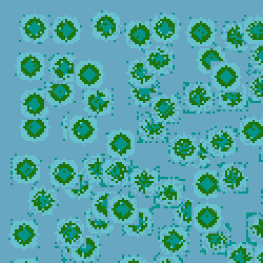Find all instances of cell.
I'll list each match as a JSON object with an SVG mask.
<instances>
[{"label": "cell", "instance_id": "17", "mask_svg": "<svg viewBox=\"0 0 263 263\" xmlns=\"http://www.w3.org/2000/svg\"><path fill=\"white\" fill-rule=\"evenodd\" d=\"M84 112L90 116H106L112 112L114 97L108 89L88 90L82 97Z\"/></svg>", "mask_w": 263, "mask_h": 263}, {"label": "cell", "instance_id": "11", "mask_svg": "<svg viewBox=\"0 0 263 263\" xmlns=\"http://www.w3.org/2000/svg\"><path fill=\"white\" fill-rule=\"evenodd\" d=\"M221 207L216 203H198L194 209L193 227L199 232H214L222 227Z\"/></svg>", "mask_w": 263, "mask_h": 263}, {"label": "cell", "instance_id": "19", "mask_svg": "<svg viewBox=\"0 0 263 263\" xmlns=\"http://www.w3.org/2000/svg\"><path fill=\"white\" fill-rule=\"evenodd\" d=\"M21 115L28 119L43 118L49 112L46 106V91L42 89L26 90L21 97Z\"/></svg>", "mask_w": 263, "mask_h": 263}, {"label": "cell", "instance_id": "53", "mask_svg": "<svg viewBox=\"0 0 263 263\" xmlns=\"http://www.w3.org/2000/svg\"><path fill=\"white\" fill-rule=\"evenodd\" d=\"M249 232L255 239L263 240V218L255 216L249 222Z\"/></svg>", "mask_w": 263, "mask_h": 263}, {"label": "cell", "instance_id": "49", "mask_svg": "<svg viewBox=\"0 0 263 263\" xmlns=\"http://www.w3.org/2000/svg\"><path fill=\"white\" fill-rule=\"evenodd\" d=\"M193 199L186 198L180 203L178 209L173 211L176 223L179 226H191L193 221Z\"/></svg>", "mask_w": 263, "mask_h": 263}, {"label": "cell", "instance_id": "51", "mask_svg": "<svg viewBox=\"0 0 263 263\" xmlns=\"http://www.w3.org/2000/svg\"><path fill=\"white\" fill-rule=\"evenodd\" d=\"M157 90L151 87H134L130 89V95L136 106L145 107L152 101V95L156 93Z\"/></svg>", "mask_w": 263, "mask_h": 263}, {"label": "cell", "instance_id": "25", "mask_svg": "<svg viewBox=\"0 0 263 263\" xmlns=\"http://www.w3.org/2000/svg\"><path fill=\"white\" fill-rule=\"evenodd\" d=\"M171 143L170 156L175 162L191 163L198 157L195 137L183 134L172 139Z\"/></svg>", "mask_w": 263, "mask_h": 263}, {"label": "cell", "instance_id": "34", "mask_svg": "<svg viewBox=\"0 0 263 263\" xmlns=\"http://www.w3.org/2000/svg\"><path fill=\"white\" fill-rule=\"evenodd\" d=\"M151 103V108L155 113V118L159 122H172L179 116L181 108L176 98L166 96L153 97Z\"/></svg>", "mask_w": 263, "mask_h": 263}, {"label": "cell", "instance_id": "10", "mask_svg": "<svg viewBox=\"0 0 263 263\" xmlns=\"http://www.w3.org/2000/svg\"><path fill=\"white\" fill-rule=\"evenodd\" d=\"M216 24L210 19H192L185 34L188 43L194 47H210L216 42Z\"/></svg>", "mask_w": 263, "mask_h": 263}, {"label": "cell", "instance_id": "41", "mask_svg": "<svg viewBox=\"0 0 263 263\" xmlns=\"http://www.w3.org/2000/svg\"><path fill=\"white\" fill-rule=\"evenodd\" d=\"M243 26L247 45H263V16L249 17Z\"/></svg>", "mask_w": 263, "mask_h": 263}, {"label": "cell", "instance_id": "23", "mask_svg": "<svg viewBox=\"0 0 263 263\" xmlns=\"http://www.w3.org/2000/svg\"><path fill=\"white\" fill-rule=\"evenodd\" d=\"M194 195L199 199L217 198L219 191V176L217 171L199 170L194 175Z\"/></svg>", "mask_w": 263, "mask_h": 263}, {"label": "cell", "instance_id": "4", "mask_svg": "<svg viewBox=\"0 0 263 263\" xmlns=\"http://www.w3.org/2000/svg\"><path fill=\"white\" fill-rule=\"evenodd\" d=\"M19 30L25 42L38 45L49 39L51 27L47 16L33 13L23 16Z\"/></svg>", "mask_w": 263, "mask_h": 263}, {"label": "cell", "instance_id": "35", "mask_svg": "<svg viewBox=\"0 0 263 263\" xmlns=\"http://www.w3.org/2000/svg\"><path fill=\"white\" fill-rule=\"evenodd\" d=\"M126 74L135 87H149L156 82V74L149 70L142 59L130 61Z\"/></svg>", "mask_w": 263, "mask_h": 263}, {"label": "cell", "instance_id": "16", "mask_svg": "<svg viewBox=\"0 0 263 263\" xmlns=\"http://www.w3.org/2000/svg\"><path fill=\"white\" fill-rule=\"evenodd\" d=\"M97 120L94 118H86L76 115L68 123L69 139L76 144H91L98 138Z\"/></svg>", "mask_w": 263, "mask_h": 263}, {"label": "cell", "instance_id": "43", "mask_svg": "<svg viewBox=\"0 0 263 263\" xmlns=\"http://www.w3.org/2000/svg\"><path fill=\"white\" fill-rule=\"evenodd\" d=\"M103 158L100 155L91 156L84 162V172L90 184H99L103 178Z\"/></svg>", "mask_w": 263, "mask_h": 263}, {"label": "cell", "instance_id": "32", "mask_svg": "<svg viewBox=\"0 0 263 263\" xmlns=\"http://www.w3.org/2000/svg\"><path fill=\"white\" fill-rule=\"evenodd\" d=\"M239 141L255 147L263 145V122L255 117L247 118L239 124Z\"/></svg>", "mask_w": 263, "mask_h": 263}, {"label": "cell", "instance_id": "31", "mask_svg": "<svg viewBox=\"0 0 263 263\" xmlns=\"http://www.w3.org/2000/svg\"><path fill=\"white\" fill-rule=\"evenodd\" d=\"M129 174V163L122 159H106L103 163V180L109 186L124 185Z\"/></svg>", "mask_w": 263, "mask_h": 263}, {"label": "cell", "instance_id": "58", "mask_svg": "<svg viewBox=\"0 0 263 263\" xmlns=\"http://www.w3.org/2000/svg\"><path fill=\"white\" fill-rule=\"evenodd\" d=\"M254 263H263V245L258 246L254 252Z\"/></svg>", "mask_w": 263, "mask_h": 263}, {"label": "cell", "instance_id": "2", "mask_svg": "<svg viewBox=\"0 0 263 263\" xmlns=\"http://www.w3.org/2000/svg\"><path fill=\"white\" fill-rule=\"evenodd\" d=\"M79 165L72 159H55L49 166L50 183L55 188L69 189L80 182Z\"/></svg>", "mask_w": 263, "mask_h": 263}, {"label": "cell", "instance_id": "15", "mask_svg": "<svg viewBox=\"0 0 263 263\" xmlns=\"http://www.w3.org/2000/svg\"><path fill=\"white\" fill-rule=\"evenodd\" d=\"M181 26L179 19L173 14L157 15L151 22L152 39L157 43H172L179 38Z\"/></svg>", "mask_w": 263, "mask_h": 263}, {"label": "cell", "instance_id": "56", "mask_svg": "<svg viewBox=\"0 0 263 263\" xmlns=\"http://www.w3.org/2000/svg\"><path fill=\"white\" fill-rule=\"evenodd\" d=\"M120 263H148L143 257L137 256V255H129L124 257L121 260Z\"/></svg>", "mask_w": 263, "mask_h": 263}, {"label": "cell", "instance_id": "44", "mask_svg": "<svg viewBox=\"0 0 263 263\" xmlns=\"http://www.w3.org/2000/svg\"><path fill=\"white\" fill-rule=\"evenodd\" d=\"M86 227L91 235H108L115 229L109 219L103 220L94 216L91 208L86 212Z\"/></svg>", "mask_w": 263, "mask_h": 263}, {"label": "cell", "instance_id": "45", "mask_svg": "<svg viewBox=\"0 0 263 263\" xmlns=\"http://www.w3.org/2000/svg\"><path fill=\"white\" fill-rule=\"evenodd\" d=\"M140 134L151 140L161 138L166 133L164 122H159L155 118H148L138 124Z\"/></svg>", "mask_w": 263, "mask_h": 263}, {"label": "cell", "instance_id": "9", "mask_svg": "<svg viewBox=\"0 0 263 263\" xmlns=\"http://www.w3.org/2000/svg\"><path fill=\"white\" fill-rule=\"evenodd\" d=\"M107 153L110 158L126 159L136 153V136L129 130H114L107 136Z\"/></svg>", "mask_w": 263, "mask_h": 263}, {"label": "cell", "instance_id": "1", "mask_svg": "<svg viewBox=\"0 0 263 263\" xmlns=\"http://www.w3.org/2000/svg\"><path fill=\"white\" fill-rule=\"evenodd\" d=\"M16 76L22 81H41L45 76L47 68L45 57L39 52L20 53L16 58Z\"/></svg>", "mask_w": 263, "mask_h": 263}, {"label": "cell", "instance_id": "5", "mask_svg": "<svg viewBox=\"0 0 263 263\" xmlns=\"http://www.w3.org/2000/svg\"><path fill=\"white\" fill-rule=\"evenodd\" d=\"M82 26L76 17H57L51 26L52 40L64 47L74 45L81 40Z\"/></svg>", "mask_w": 263, "mask_h": 263}, {"label": "cell", "instance_id": "29", "mask_svg": "<svg viewBox=\"0 0 263 263\" xmlns=\"http://www.w3.org/2000/svg\"><path fill=\"white\" fill-rule=\"evenodd\" d=\"M248 178L241 166L224 165L219 176V187L222 191H241L247 185Z\"/></svg>", "mask_w": 263, "mask_h": 263}, {"label": "cell", "instance_id": "39", "mask_svg": "<svg viewBox=\"0 0 263 263\" xmlns=\"http://www.w3.org/2000/svg\"><path fill=\"white\" fill-rule=\"evenodd\" d=\"M197 62L199 72L208 74L212 70V63H228V59L221 47L201 48L197 51Z\"/></svg>", "mask_w": 263, "mask_h": 263}, {"label": "cell", "instance_id": "48", "mask_svg": "<svg viewBox=\"0 0 263 263\" xmlns=\"http://www.w3.org/2000/svg\"><path fill=\"white\" fill-rule=\"evenodd\" d=\"M108 197L107 190L97 192L91 204V212L94 216L103 220L109 219Z\"/></svg>", "mask_w": 263, "mask_h": 263}, {"label": "cell", "instance_id": "47", "mask_svg": "<svg viewBox=\"0 0 263 263\" xmlns=\"http://www.w3.org/2000/svg\"><path fill=\"white\" fill-rule=\"evenodd\" d=\"M229 241V236L224 232H207L201 237L203 245L209 251L218 253L224 249Z\"/></svg>", "mask_w": 263, "mask_h": 263}, {"label": "cell", "instance_id": "52", "mask_svg": "<svg viewBox=\"0 0 263 263\" xmlns=\"http://www.w3.org/2000/svg\"><path fill=\"white\" fill-rule=\"evenodd\" d=\"M249 91L253 101H260L263 100V76L257 74L249 84Z\"/></svg>", "mask_w": 263, "mask_h": 263}, {"label": "cell", "instance_id": "12", "mask_svg": "<svg viewBox=\"0 0 263 263\" xmlns=\"http://www.w3.org/2000/svg\"><path fill=\"white\" fill-rule=\"evenodd\" d=\"M41 162L36 156H16L11 164L12 178L16 183L35 184L41 178Z\"/></svg>", "mask_w": 263, "mask_h": 263}, {"label": "cell", "instance_id": "57", "mask_svg": "<svg viewBox=\"0 0 263 263\" xmlns=\"http://www.w3.org/2000/svg\"><path fill=\"white\" fill-rule=\"evenodd\" d=\"M154 263H181V262L179 258L175 255H164V256L157 258Z\"/></svg>", "mask_w": 263, "mask_h": 263}, {"label": "cell", "instance_id": "28", "mask_svg": "<svg viewBox=\"0 0 263 263\" xmlns=\"http://www.w3.org/2000/svg\"><path fill=\"white\" fill-rule=\"evenodd\" d=\"M188 108L193 111H207L213 107L214 96L208 84L196 83L186 93L185 97Z\"/></svg>", "mask_w": 263, "mask_h": 263}, {"label": "cell", "instance_id": "37", "mask_svg": "<svg viewBox=\"0 0 263 263\" xmlns=\"http://www.w3.org/2000/svg\"><path fill=\"white\" fill-rule=\"evenodd\" d=\"M221 38L226 45V49L230 51L242 52L249 49L245 41L242 24H228L224 26Z\"/></svg>", "mask_w": 263, "mask_h": 263}, {"label": "cell", "instance_id": "7", "mask_svg": "<svg viewBox=\"0 0 263 263\" xmlns=\"http://www.w3.org/2000/svg\"><path fill=\"white\" fill-rule=\"evenodd\" d=\"M211 74L212 85L216 91H235L241 85V69L236 63H220L214 65Z\"/></svg>", "mask_w": 263, "mask_h": 263}, {"label": "cell", "instance_id": "40", "mask_svg": "<svg viewBox=\"0 0 263 263\" xmlns=\"http://www.w3.org/2000/svg\"><path fill=\"white\" fill-rule=\"evenodd\" d=\"M137 223L129 224L124 228V232L130 237H141L151 231L154 222L153 214L147 209H141L138 211Z\"/></svg>", "mask_w": 263, "mask_h": 263}, {"label": "cell", "instance_id": "46", "mask_svg": "<svg viewBox=\"0 0 263 263\" xmlns=\"http://www.w3.org/2000/svg\"><path fill=\"white\" fill-rule=\"evenodd\" d=\"M228 263H254L252 248L245 243L232 246L228 252Z\"/></svg>", "mask_w": 263, "mask_h": 263}, {"label": "cell", "instance_id": "24", "mask_svg": "<svg viewBox=\"0 0 263 263\" xmlns=\"http://www.w3.org/2000/svg\"><path fill=\"white\" fill-rule=\"evenodd\" d=\"M124 35L126 45L130 49H148L153 45L149 21H130L126 26Z\"/></svg>", "mask_w": 263, "mask_h": 263}, {"label": "cell", "instance_id": "6", "mask_svg": "<svg viewBox=\"0 0 263 263\" xmlns=\"http://www.w3.org/2000/svg\"><path fill=\"white\" fill-rule=\"evenodd\" d=\"M104 68L99 61L88 59L76 65L74 82L80 89H99L104 83Z\"/></svg>", "mask_w": 263, "mask_h": 263}, {"label": "cell", "instance_id": "22", "mask_svg": "<svg viewBox=\"0 0 263 263\" xmlns=\"http://www.w3.org/2000/svg\"><path fill=\"white\" fill-rule=\"evenodd\" d=\"M209 153L214 157H228L235 153L237 141L231 128L211 132L206 141Z\"/></svg>", "mask_w": 263, "mask_h": 263}, {"label": "cell", "instance_id": "14", "mask_svg": "<svg viewBox=\"0 0 263 263\" xmlns=\"http://www.w3.org/2000/svg\"><path fill=\"white\" fill-rule=\"evenodd\" d=\"M92 35L101 41H116L121 32L120 17L116 13L102 11L91 18Z\"/></svg>", "mask_w": 263, "mask_h": 263}, {"label": "cell", "instance_id": "26", "mask_svg": "<svg viewBox=\"0 0 263 263\" xmlns=\"http://www.w3.org/2000/svg\"><path fill=\"white\" fill-rule=\"evenodd\" d=\"M142 60L155 74L164 76L173 68L174 54L172 50L165 47H157L154 50L146 51Z\"/></svg>", "mask_w": 263, "mask_h": 263}, {"label": "cell", "instance_id": "20", "mask_svg": "<svg viewBox=\"0 0 263 263\" xmlns=\"http://www.w3.org/2000/svg\"><path fill=\"white\" fill-rule=\"evenodd\" d=\"M28 202L29 209L32 214H41L44 217L52 216L59 200L55 190L42 186L32 188L29 195Z\"/></svg>", "mask_w": 263, "mask_h": 263}, {"label": "cell", "instance_id": "50", "mask_svg": "<svg viewBox=\"0 0 263 263\" xmlns=\"http://www.w3.org/2000/svg\"><path fill=\"white\" fill-rule=\"evenodd\" d=\"M83 170L80 173V182L74 187L69 188L65 190V195L71 199H78L79 200L82 199L89 198L91 195L93 187L89 185V182H86V175L82 174Z\"/></svg>", "mask_w": 263, "mask_h": 263}, {"label": "cell", "instance_id": "55", "mask_svg": "<svg viewBox=\"0 0 263 263\" xmlns=\"http://www.w3.org/2000/svg\"><path fill=\"white\" fill-rule=\"evenodd\" d=\"M209 151L206 141L204 139H200L198 145V157L199 158V164L201 166H206L210 162V159L209 158Z\"/></svg>", "mask_w": 263, "mask_h": 263}, {"label": "cell", "instance_id": "38", "mask_svg": "<svg viewBox=\"0 0 263 263\" xmlns=\"http://www.w3.org/2000/svg\"><path fill=\"white\" fill-rule=\"evenodd\" d=\"M70 249L71 257L78 262H93L99 256L101 243L99 236H86L80 247Z\"/></svg>", "mask_w": 263, "mask_h": 263}, {"label": "cell", "instance_id": "21", "mask_svg": "<svg viewBox=\"0 0 263 263\" xmlns=\"http://www.w3.org/2000/svg\"><path fill=\"white\" fill-rule=\"evenodd\" d=\"M76 57L71 53L51 55L49 72L53 82L73 84L76 81Z\"/></svg>", "mask_w": 263, "mask_h": 263}, {"label": "cell", "instance_id": "59", "mask_svg": "<svg viewBox=\"0 0 263 263\" xmlns=\"http://www.w3.org/2000/svg\"><path fill=\"white\" fill-rule=\"evenodd\" d=\"M13 263H40L36 259L33 258H19L16 259Z\"/></svg>", "mask_w": 263, "mask_h": 263}, {"label": "cell", "instance_id": "54", "mask_svg": "<svg viewBox=\"0 0 263 263\" xmlns=\"http://www.w3.org/2000/svg\"><path fill=\"white\" fill-rule=\"evenodd\" d=\"M250 60L254 68L263 70V45L253 46Z\"/></svg>", "mask_w": 263, "mask_h": 263}, {"label": "cell", "instance_id": "18", "mask_svg": "<svg viewBox=\"0 0 263 263\" xmlns=\"http://www.w3.org/2000/svg\"><path fill=\"white\" fill-rule=\"evenodd\" d=\"M159 247L165 255H176L188 249V234L180 226H171L161 230Z\"/></svg>", "mask_w": 263, "mask_h": 263}, {"label": "cell", "instance_id": "42", "mask_svg": "<svg viewBox=\"0 0 263 263\" xmlns=\"http://www.w3.org/2000/svg\"><path fill=\"white\" fill-rule=\"evenodd\" d=\"M217 98L219 106L222 108H242L247 104V89L245 88L242 91L220 92Z\"/></svg>", "mask_w": 263, "mask_h": 263}, {"label": "cell", "instance_id": "30", "mask_svg": "<svg viewBox=\"0 0 263 263\" xmlns=\"http://www.w3.org/2000/svg\"><path fill=\"white\" fill-rule=\"evenodd\" d=\"M46 101L51 106H68L72 103L76 91L74 84L47 82L45 84Z\"/></svg>", "mask_w": 263, "mask_h": 263}, {"label": "cell", "instance_id": "36", "mask_svg": "<svg viewBox=\"0 0 263 263\" xmlns=\"http://www.w3.org/2000/svg\"><path fill=\"white\" fill-rule=\"evenodd\" d=\"M183 185L178 180H163L158 188L157 203L165 206L180 204L183 195Z\"/></svg>", "mask_w": 263, "mask_h": 263}, {"label": "cell", "instance_id": "33", "mask_svg": "<svg viewBox=\"0 0 263 263\" xmlns=\"http://www.w3.org/2000/svg\"><path fill=\"white\" fill-rule=\"evenodd\" d=\"M21 135L27 142L45 141L49 136L50 125L49 120L44 118L21 120Z\"/></svg>", "mask_w": 263, "mask_h": 263}, {"label": "cell", "instance_id": "27", "mask_svg": "<svg viewBox=\"0 0 263 263\" xmlns=\"http://www.w3.org/2000/svg\"><path fill=\"white\" fill-rule=\"evenodd\" d=\"M158 182L159 174L156 170L136 168L130 175V189L138 195H153Z\"/></svg>", "mask_w": 263, "mask_h": 263}, {"label": "cell", "instance_id": "3", "mask_svg": "<svg viewBox=\"0 0 263 263\" xmlns=\"http://www.w3.org/2000/svg\"><path fill=\"white\" fill-rule=\"evenodd\" d=\"M40 237L37 223L26 219L13 222L8 235L9 242L12 247L24 251L35 248Z\"/></svg>", "mask_w": 263, "mask_h": 263}, {"label": "cell", "instance_id": "13", "mask_svg": "<svg viewBox=\"0 0 263 263\" xmlns=\"http://www.w3.org/2000/svg\"><path fill=\"white\" fill-rule=\"evenodd\" d=\"M85 224L80 219L70 217L61 219L57 224L55 234L57 243L61 247L69 248L78 247L84 242Z\"/></svg>", "mask_w": 263, "mask_h": 263}, {"label": "cell", "instance_id": "8", "mask_svg": "<svg viewBox=\"0 0 263 263\" xmlns=\"http://www.w3.org/2000/svg\"><path fill=\"white\" fill-rule=\"evenodd\" d=\"M109 220L113 223L133 224L138 218L137 200L122 194L109 199Z\"/></svg>", "mask_w": 263, "mask_h": 263}]
</instances>
